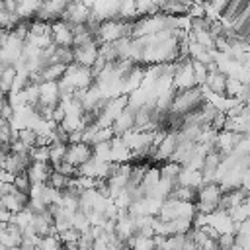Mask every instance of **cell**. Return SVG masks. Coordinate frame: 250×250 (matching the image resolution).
I'll return each mask as SVG.
<instances>
[{"label": "cell", "mask_w": 250, "mask_h": 250, "mask_svg": "<svg viewBox=\"0 0 250 250\" xmlns=\"http://www.w3.org/2000/svg\"><path fill=\"white\" fill-rule=\"evenodd\" d=\"M18 78V66L16 64H6L0 68V88L4 94H10L14 88V82Z\"/></svg>", "instance_id": "6da1fadb"}, {"label": "cell", "mask_w": 250, "mask_h": 250, "mask_svg": "<svg viewBox=\"0 0 250 250\" xmlns=\"http://www.w3.org/2000/svg\"><path fill=\"white\" fill-rule=\"evenodd\" d=\"M12 186H14L16 189H20V191L31 193V186H33V184H31V180H29V174H27V170L14 174V176H12Z\"/></svg>", "instance_id": "7a4b0ae2"}, {"label": "cell", "mask_w": 250, "mask_h": 250, "mask_svg": "<svg viewBox=\"0 0 250 250\" xmlns=\"http://www.w3.org/2000/svg\"><path fill=\"white\" fill-rule=\"evenodd\" d=\"M14 137H16V125H12V119L0 115V143H12Z\"/></svg>", "instance_id": "3957f363"}]
</instances>
